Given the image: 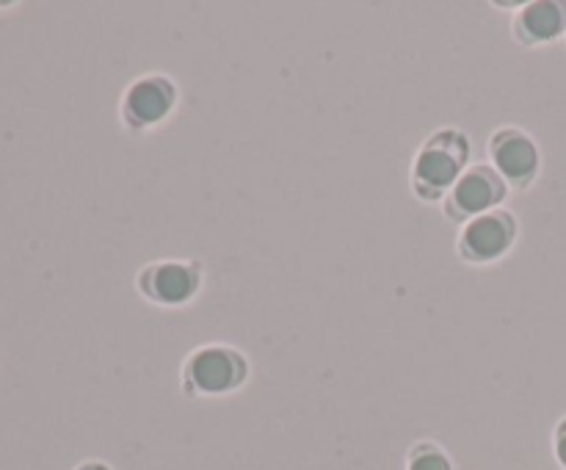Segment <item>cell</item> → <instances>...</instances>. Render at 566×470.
Returning a JSON list of instances; mask_svg holds the SVG:
<instances>
[{"mask_svg": "<svg viewBox=\"0 0 566 470\" xmlns=\"http://www.w3.org/2000/svg\"><path fill=\"white\" fill-rule=\"evenodd\" d=\"M470 158H473V142L462 127L446 125L429 133L415 153L412 166H409L412 194L426 205L442 202L446 194L464 175Z\"/></svg>", "mask_w": 566, "mask_h": 470, "instance_id": "1", "label": "cell"}, {"mask_svg": "<svg viewBox=\"0 0 566 470\" xmlns=\"http://www.w3.org/2000/svg\"><path fill=\"white\" fill-rule=\"evenodd\" d=\"M252 376V363L230 343H202L180 365V390L186 398H219L238 393Z\"/></svg>", "mask_w": 566, "mask_h": 470, "instance_id": "2", "label": "cell"}, {"mask_svg": "<svg viewBox=\"0 0 566 470\" xmlns=\"http://www.w3.org/2000/svg\"><path fill=\"white\" fill-rule=\"evenodd\" d=\"M180 105V86L166 72H144L119 97V122L130 133H149L166 125Z\"/></svg>", "mask_w": 566, "mask_h": 470, "instance_id": "3", "label": "cell"}, {"mask_svg": "<svg viewBox=\"0 0 566 470\" xmlns=\"http://www.w3.org/2000/svg\"><path fill=\"white\" fill-rule=\"evenodd\" d=\"M136 293L155 307H186L202 293L205 265L188 258L149 260L136 271Z\"/></svg>", "mask_w": 566, "mask_h": 470, "instance_id": "4", "label": "cell"}, {"mask_svg": "<svg viewBox=\"0 0 566 470\" xmlns=\"http://www.w3.org/2000/svg\"><path fill=\"white\" fill-rule=\"evenodd\" d=\"M509 194H512V188L492 169L490 160L486 164L484 160L481 164H470L464 169V175L457 180V186L442 199V216L448 221H453V224L462 227L470 219H475V216L503 208Z\"/></svg>", "mask_w": 566, "mask_h": 470, "instance_id": "5", "label": "cell"}, {"mask_svg": "<svg viewBox=\"0 0 566 470\" xmlns=\"http://www.w3.org/2000/svg\"><path fill=\"white\" fill-rule=\"evenodd\" d=\"M490 166L509 182V188L528 191L542 175V149L534 133L520 125H501L486 142Z\"/></svg>", "mask_w": 566, "mask_h": 470, "instance_id": "6", "label": "cell"}, {"mask_svg": "<svg viewBox=\"0 0 566 470\" xmlns=\"http://www.w3.org/2000/svg\"><path fill=\"white\" fill-rule=\"evenodd\" d=\"M520 238V221L509 208L490 210L459 227L457 254L470 265H492L506 258Z\"/></svg>", "mask_w": 566, "mask_h": 470, "instance_id": "7", "label": "cell"}, {"mask_svg": "<svg viewBox=\"0 0 566 470\" xmlns=\"http://www.w3.org/2000/svg\"><path fill=\"white\" fill-rule=\"evenodd\" d=\"M512 36L523 48H547L566 36V0H528L512 17Z\"/></svg>", "mask_w": 566, "mask_h": 470, "instance_id": "8", "label": "cell"}, {"mask_svg": "<svg viewBox=\"0 0 566 470\" xmlns=\"http://www.w3.org/2000/svg\"><path fill=\"white\" fill-rule=\"evenodd\" d=\"M407 470H453V462L446 448L431 440H423L409 448Z\"/></svg>", "mask_w": 566, "mask_h": 470, "instance_id": "9", "label": "cell"}, {"mask_svg": "<svg viewBox=\"0 0 566 470\" xmlns=\"http://www.w3.org/2000/svg\"><path fill=\"white\" fill-rule=\"evenodd\" d=\"M553 451H556L558 464L566 470V415L558 420L556 429H553Z\"/></svg>", "mask_w": 566, "mask_h": 470, "instance_id": "10", "label": "cell"}, {"mask_svg": "<svg viewBox=\"0 0 566 470\" xmlns=\"http://www.w3.org/2000/svg\"><path fill=\"white\" fill-rule=\"evenodd\" d=\"M75 470H111V468L105 462H83V464H77Z\"/></svg>", "mask_w": 566, "mask_h": 470, "instance_id": "11", "label": "cell"}]
</instances>
